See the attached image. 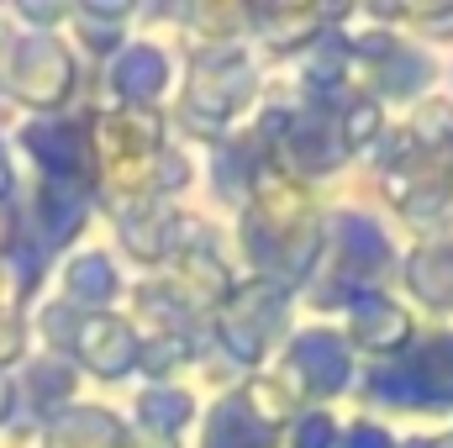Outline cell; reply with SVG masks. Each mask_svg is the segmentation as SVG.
Segmentation results:
<instances>
[]
</instances>
